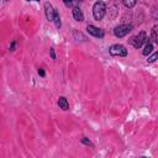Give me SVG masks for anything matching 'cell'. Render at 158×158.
I'll return each instance as SVG.
<instances>
[{
    "label": "cell",
    "instance_id": "6da1fadb",
    "mask_svg": "<svg viewBox=\"0 0 158 158\" xmlns=\"http://www.w3.org/2000/svg\"><path fill=\"white\" fill-rule=\"evenodd\" d=\"M106 15V3L104 1H95L93 5V16L97 21L104 19Z\"/></svg>",
    "mask_w": 158,
    "mask_h": 158
},
{
    "label": "cell",
    "instance_id": "7a4b0ae2",
    "mask_svg": "<svg viewBox=\"0 0 158 158\" xmlns=\"http://www.w3.org/2000/svg\"><path fill=\"white\" fill-rule=\"evenodd\" d=\"M128 43L131 46H133L135 48H137V50L141 48L143 45L147 43V33L145 31H141L139 35H135V36H132L131 38H130Z\"/></svg>",
    "mask_w": 158,
    "mask_h": 158
},
{
    "label": "cell",
    "instance_id": "3957f363",
    "mask_svg": "<svg viewBox=\"0 0 158 158\" xmlns=\"http://www.w3.org/2000/svg\"><path fill=\"white\" fill-rule=\"evenodd\" d=\"M109 53L111 54V56H114V57H118V56L119 57H126L128 54L126 47L123 45H120V43H115L113 46H110Z\"/></svg>",
    "mask_w": 158,
    "mask_h": 158
},
{
    "label": "cell",
    "instance_id": "277c9868",
    "mask_svg": "<svg viewBox=\"0 0 158 158\" xmlns=\"http://www.w3.org/2000/svg\"><path fill=\"white\" fill-rule=\"evenodd\" d=\"M132 29H133L132 24H122V25L116 26L114 29V35L119 38H122V37H125L130 31H132Z\"/></svg>",
    "mask_w": 158,
    "mask_h": 158
},
{
    "label": "cell",
    "instance_id": "5b68a950",
    "mask_svg": "<svg viewBox=\"0 0 158 158\" xmlns=\"http://www.w3.org/2000/svg\"><path fill=\"white\" fill-rule=\"evenodd\" d=\"M87 31H88L89 35H92L93 37H97V38H102L105 36L104 30H101V29H99V27L94 26V25H88Z\"/></svg>",
    "mask_w": 158,
    "mask_h": 158
},
{
    "label": "cell",
    "instance_id": "8992f818",
    "mask_svg": "<svg viewBox=\"0 0 158 158\" xmlns=\"http://www.w3.org/2000/svg\"><path fill=\"white\" fill-rule=\"evenodd\" d=\"M43 8H45V14H46V17L48 21H53V15H54V8L52 6V4L50 1H46L43 4Z\"/></svg>",
    "mask_w": 158,
    "mask_h": 158
},
{
    "label": "cell",
    "instance_id": "52a82bcc",
    "mask_svg": "<svg viewBox=\"0 0 158 158\" xmlns=\"http://www.w3.org/2000/svg\"><path fill=\"white\" fill-rule=\"evenodd\" d=\"M72 15H73V17H74L75 21H78V22L84 21V14H83V11L80 10L79 6L72 9Z\"/></svg>",
    "mask_w": 158,
    "mask_h": 158
},
{
    "label": "cell",
    "instance_id": "ba28073f",
    "mask_svg": "<svg viewBox=\"0 0 158 158\" xmlns=\"http://www.w3.org/2000/svg\"><path fill=\"white\" fill-rule=\"evenodd\" d=\"M57 104H58V106L62 110H64V111L69 110V102H68V100H67L66 97H59L58 100H57Z\"/></svg>",
    "mask_w": 158,
    "mask_h": 158
},
{
    "label": "cell",
    "instance_id": "9c48e42d",
    "mask_svg": "<svg viewBox=\"0 0 158 158\" xmlns=\"http://www.w3.org/2000/svg\"><path fill=\"white\" fill-rule=\"evenodd\" d=\"M53 22L56 25L57 29H61L62 26V21H61V16H59V12L54 9V15H53Z\"/></svg>",
    "mask_w": 158,
    "mask_h": 158
},
{
    "label": "cell",
    "instance_id": "30bf717a",
    "mask_svg": "<svg viewBox=\"0 0 158 158\" xmlns=\"http://www.w3.org/2000/svg\"><path fill=\"white\" fill-rule=\"evenodd\" d=\"M152 51H153V45L147 41V43L145 45V48H143V51H142V54L143 56H148L149 53H152Z\"/></svg>",
    "mask_w": 158,
    "mask_h": 158
},
{
    "label": "cell",
    "instance_id": "8fae6325",
    "mask_svg": "<svg viewBox=\"0 0 158 158\" xmlns=\"http://www.w3.org/2000/svg\"><path fill=\"white\" fill-rule=\"evenodd\" d=\"M80 4H82V1H78V0H77V1H67V0H66V1H64V5L66 6H71L72 9L77 8V6H79Z\"/></svg>",
    "mask_w": 158,
    "mask_h": 158
},
{
    "label": "cell",
    "instance_id": "7c38bea8",
    "mask_svg": "<svg viewBox=\"0 0 158 158\" xmlns=\"http://www.w3.org/2000/svg\"><path fill=\"white\" fill-rule=\"evenodd\" d=\"M73 35H74V38L75 40H77V41H79V37L82 38L80 41H87V37L83 35V33H82V32H78V31H74L73 32Z\"/></svg>",
    "mask_w": 158,
    "mask_h": 158
},
{
    "label": "cell",
    "instance_id": "4fadbf2b",
    "mask_svg": "<svg viewBox=\"0 0 158 158\" xmlns=\"http://www.w3.org/2000/svg\"><path fill=\"white\" fill-rule=\"evenodd\" d=\"M80 142L83 143V145H85V146H90V147H94V145L92 143V141L88 139V137H82L80 139Z\"/></svg>",
    "mask_w": 158,
    "mask_h": 158
},
{
    "label": "cell",
    "instance_id": "5bb4252c",
    "mask_svg": "<svg viewBox=\"0 0 158 158\" xmlns=\"http://www.w3.org/2000/svg\"><path fill=\"white\" fill-rule=\"evenodd\" d=\"M151 36H152L153 42H158V36H157V25H156V26H153L152 32H151Z\"/></svg>",
    "mask_w": 158,
    "mask_h": 158
},
{
    "label": "cell",
    "instance_id": "9a60e30c",
    "mask_svg": "<svg viewBox=\"0 0 158 158\" xmlns=\"http://www.w3.org/2000/svg\"><path fill=\"white\" fill-rule=\"evenodd\" d=\"M136 4H137L136 0H131V1H127V0H125V1H123V5H125L126 8H128V9H132Z\"/></svg>",
    "mask_w": 158,
    "mask_h": 158
},
{
    "label": "cell",
    "instance_id": "2e32d148",
    "mask_svg": "<svg viewBox=\"0 0 158 158\" xmlns=\"http://www.w3.org/2000/svg\"><path fill=\"white\" fill-rule=\"evenodd\" d=\"M157 58H158V53H157V52H154V53L152 54V56L148 57L147 62H148V63H153V62H156V61H157Z\"/></svg>",
    "mask_w": 158,
    "mask_h": 158
},
{
    "label": "cell",
    "instance_id": "e0dca14e",
    "mask_svg": "<svg viewBox=\"0 0 158 158\" xmlns=\"http://www.w3.org/2000/svg\"><path fill=\"white\" fill-rule=\"evenodd\" d=\"M16 46H17V42H16V41H12V42H11V45L9 46V51L14 52V51L16 50Z\"/></svg>",
    "mask_w": 158,
    "mask_h": 158
},
{
    "label": "cell",
    "instance_id": "ac0fdd59",
    "mask_svg": "<svg viewBox=\"0 0 158 158\" xmlns=\"http://www.w3.org/2000/svg\"><path fill=\"white\" fill-rule=\"evenodd\" d=\"M38 75H40V77H42V78H45L46 77V72H45V69H43V68H38Z\"/></svg>",
    "mask_w": 158,
    "mask_h": 158
},
{
    "label": "cell",
    "instance_id": "d6986e66",
    "mask_svg": "<svg viewBox=\"0 0 158 158\" xmlns=\"http://www.w3.org/2000/svg\"><path fill=\"white\" fill-rule=\"evenodd\" d=\"M50 56L52 59H56V53H54V48H50Z\"/></svg>",
    "mask_w": 158,
    "mask_h": 158
},
{
    "label": "cell",
    "instance_id": "ffe728a7",
    "mask_svg": "<svg viewBox=\"0 0 158 158\" xmlns=\"http://www.w3.org/2000/svg\"><path fill=\"white\" fill-rule=\"evenodd\" d=\"M140 158H148V157H145V156H142V157H140Z\"/></svg>",
    "mask_w": 158,
    "mask_h": 158
}]
</instances>
